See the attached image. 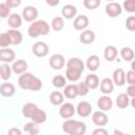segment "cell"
Masks as SVG:
<instances>
[{
    "mask_svg": "<svg viewBox=\"0 0 135 135\" xmlns=\"http://www.w3.org/2000/svg\"><path fill=\"white\" fill-rule=\"evenodd\" d=\"M84 71V62L78 57H72L66 62L65 77L69 81L74 82L80 79L82 72Z\"/></svg>",
    "mask_w": 135,
    "mask_h": 135,
    "instance_id": "obj_1",
    "label": "cell"
},
{
    "mask_svg": "<svg viewBox=\"0 0 135 135\" xmlns=\"http://www.w3.org/2000/svg\"><path fill=\"white\" fill-rule=\"evenodd\" d=\"M18 85L25 91L38 92L42 89V81L40 80V78L36 77L34 74L25 72L19 76Z\"/></svg>",
    "mask_w": 135,
    "mask_h": 135,
    "instance_id": "obj_2",
    "label": "cell"
},
{
    "mask_svg": "<svg viewBox=\"0 0 135 135\" xmlns=\"http://www.w3.org/2000/svg\"><path fill=\"white\" fill-rule=\"evenodd\" d=\"M62 130L69 135H83L86 132V124L83 121L69 118L62 123Z\"/></svg>",
    "mask_w": 135,
    "mask_h": 135,
    "instance_id": "obj_3",
    "label": "cell"
},
{
    "mask_svg": "<svg viewBox=\"0 0 135 135\" xmlns=\"http://www.w3.org/2000/svg\"><path fill=\"white\" fill-rule=\"evenodd\" d=\"M51 25L45 20H35L31 22L27 28V34L31 38H38L39 36H45L50 33Z\"/></svg>",
    "mask_w": 135,
    "mask_h": 135,
    "instance_id": "obj_4",
    "label": "cell"
},
{
    "mask_svg": "<svg viewBox=\"0 0 135 135\" xmlns=\"http://www.w3.org/2000/svg\"><path fill=\"white\" fill-rule=\"evenodd\" d=\"M32 52L33 54L38 57V58H43L45 56L49 55V52H50V47L49 45L45 43V42H42V41H38V42H35L33 45H32Z\"/></svg>",
    "mask_w": 135,
    "mask_h": 135,
    "instance_id": "obj_5",
    "label": "cell"
},
{
    "mask_svg": "<svg viewBox=\"0 0 135 135\" xmlns=\"http://www.w3.org/2000/svg\"><path fill=\"white\" fill-rule=\"evenodd\" d=\"M49 64L53 70L59 71V70L64 68L66 62H65V58H64L63 55H61V54H53L49 59Z\"/></svg>",
    "mask_w": 135,
    "mask_h": 135,
    "instance_id": "obj_6",
    "label": "cell"
},
{
    "mask_svg": "<svg viewBox=\"0 0 135 135\" xmlns=\"http://www.w3.org/2000/svg\"><path fill=\"white\" fill-rule=\"evenodd\" d=\"M76 113V108L72 102H63L59 108V115L63 119L72 118Z\"/></svg>",
    "mask_w": 135,
    "mask_h": 135,
    "instance_id": "obj_7",
    "label": "cell"
},
{
    "mask_svg": "<svg viewBox=\"0 0 135 135\" xmlns=\"http://www.w3.org/2000/svg\"><path fill=\"white\" fill-rule=\"evenodd\" d=\"M105 14L111 17V18H116L118 16L121 15L122 13V5H120L118 2H115V1H112V2H109L107 5H105Z\"/></svg>",
    "mask_w": 135,
    "mask_h": 135,
    "instance_id": "obj_8",
    "label": "cell"
},
{
    "mask_svg": "<svg viewBox=\"0 0 135 135\" xmlns=\"http://www.w3.org/2000/svg\"><path fill=\"white\" fill-rule=\"evenodd\" d=\"M91 119H92L93 123L97 127H104L109 122V116L105 114L104 111H101V110L93 112Z\"/></svg>",
    "mask_w": 135,
    "mask_h": 135,
    "instance_id": "obj_9",
    "label": "cell"
},
{
    "mask_svg": "<svg viewBox=\"0 0 135 135\" xmlns=\"http://www.w3.org/2000/svg\"><path fill=\"white\" fill-rule=\"evenodd\" d=\"M21 16L26 22H33L38 17V9L34 5H27L22 9Z\"/></svg>",
    "mask_w": 135,
    "mask_h": 135,
    "instance_id": "obj_10",
    "label": "cell"
},
{
    "mask_svg": "<svg viewBox=\"0 0 135 135\" xmlns=\"http://www.w3.org/2000/svg\"><path fill=\"white\" fill-rule=\"evenodd\" d=\"M93 108L89 101H80L76 107V113L80 117H89L92 115Z\"/></svg>",
    "mask_w": 135,
    "mask_h": 135,
    "instance_id": "obj_11",
    "label": "cell"
},
{
    "mask_svg": "<svg viewBox=\"0 0 135 135\" xmlns=\"http://www.w3.org/2000/svg\"><path fill=\"white\" fill-rule=\"evenodd\" d=\"M97 107L101 111H104V112L110 111L113 108V100L109 95L103 94L97 99Z\"/></svg>",
    "mask_w": 135,
    "mask_h": 135,
    "instance_id": "obj_12",
    "label": "cell"
},
{
    "mask_svg": "<svg viewBox=\"0 0 135 135\" xmlns=\"http://www.w3.org/2000/svg\"><path fill=\"white\" fill-rule=\"evenodd\" d=\"M16 59L15 51L9 47H1L0 50V61L5 63L14 62Z\"/></svg>",
    "mask_w": 135,
    "mask_h": 135,
    "instance_id": "obj_13",
    "label": "cell"
},
{
    "mask_svg": "<svg viewBox=\"0 0 135 135\" xmlns=\"http://www.w3.org/2000/svg\"><path fill=\"white\" fill-rule=\"evenodd\" d=\"M90 20L85 15H78L73 21V26L76 31H83L89 26Z\"/></svg>",
    "mask_w": 135,
    "mask_h": 135,
    "instance_id": "obj_14",
    "label": "cell"
},
{
    "mask_svg": "<svg viewBox=\"0 0 135 135\" xmlns=\"http://www.w3.org/2000/svg\"><path fill=\"white\" fill-rule=\"evenodd\" d=\"M112 79L115 83V85L117 86H122L123 84H126L127 79H126V72L123 71V69H116L113 72L112 75Z\"/></svg>",
    "mask_w": 135,
    "mask_h": 135,
    "instance_id": "obj_15",
    "label": "cell"
},
{
    "mask_svg": "<svg viewBox=\"0 0 135 135\" xmlns=\"http://www.w3.org/2000/svg\"><path fill=\"white\" fill-rule=\"evenodd\" d=\"M114 81L113 79L111 78H103L101 81H100V84H99V89H100V92L103 93V94H111L113 91H114Z\"/></svg>",
    "mask_w": 135,
    "mask_h": 135,
    "instance_id": "obj_16",
    "label": "cell"
},
{
    "mask_svg": "<svg viewBox=\"0 0 135 135\" xmlns=\"http://www.w3.org/2000/svg\"><path fill=\"white\" fill-rule=\"evenodd\" d=\"M16 93V88L12 82L4 81L0 85V94L3 97H13Z\"/></svg>",
    "mask_w": 135,
    "mask_h": 135,
    "instance_id": "obj_17",
    "label": "cell"
},
{
    "mask_svg": "<svg viewBox=\"0 0 135 135\" xmlns=\"http://www.w3.org/2000/svg\"><path fill=\"white\" fill-rule=\"evenodd\" d=\"M12 69H13V73H15L16 75H21V74L26 72L27 62L25 60H23V59H17V60H15L13 62Z\"/></svg>",
    "mask_w": 135,
    "mask_h": 135,
    "instance_id": "obj_18",
    "label": "cell"
},
{
    "mask_svg": "<svg viewBox=\"0 0 135 135\" xmlns=\"http://www.w3.org/2000/svg\"><path fill=\"white\" fill-rule=\"evenodd\" d=\"M85 66L91 72H96L100 66V59L97 55H90L86 59Z\"/></svg>",
    "mask_w": 135,
    "mask_h": 135,
    "instance_id": "obj_19",
    "label": "cell"
},
{
    "mask_svg": "<svg viewBox=\"0 0 135 135\" xmlns=\"http://www.w3.org/2000/svg\"><path fill=\"white\" fill-rule=\"evenodd\" d=\"M78 11L77 7L73 4H65L61 9V15L65 19H73L76 17Z\"/></svg>",
    "mask_w": 135,
    "mask_h": 135,
    "instance_id": "obj_20",
    "label": "cell"
},
{
    "mask_svg": "<svg viewBox=\"0 0 135 135\" xmlns=\"http://www.w3.org/2000/svg\"><path fill=\"white\" fill-rule=\"evenodd\" d=\"M6 33L8 34L13 45H19L22 42L23 36H22V33L18 28H9Z\"/></svg>",
    "mask_w": 135,
    "mask_h": 135,
    "instance_id": "obj_21",
    "label": "cell"
},
{
    "mask_svg": "<svg viewBox=\"0 0 135 135\" xmlns=\"http://www.w3.org/2000/svg\"><path fill=\"white\" fill-rule=\"evenodd\" d=\"M118 56V50L114 45H108L103 50V57L107 61L112 62L114 61Z\"/></svg>",
    "mask_w": 135,
    "mask_h": 135,
    "instance_id": "obj_22",
    "label": "cell"
},
{
    "mask_svg": "<svg viewBox=\"0 0 135 135\" xmlns=\"http://www.w3.org/2000/svg\"><path fill=\"white\" fill-rule=\"evenodd\" d=\"M79 40L82 44H91L95 40V33L91 30H83L79 35Z\"/></svg>",
    "mask_w": 135,
    "mask_h": 135,
    "instance_id": "obj_23",
    "label": "cell"
},
{
    "mask_svg": "<svg viewBox=\"0 0 135 135\" xmlns=\"http://www.w3.org/2000/svg\"><path fill=\"white\" fill-rule=\"evenodd\" d=\"M46 118H47V115H46L45 111H43L40 108H37L30 119L33 120V121H35L38 124H41V123H44L46 121Z\"/></svg>",
    "mask_w": 135,
    "mask_h": 135,
    "instance_id": "obj_24",
    "label": "cell"
},
{
    "mask_svg": "<svg viewBox=\"0 0 135 135\" xmlns=\"http://www.w3.org/2000/svg\"><path fill=\"white\" fill-rule=\"evenodd\" d=\"M84 81L88 84V86L90 88V90H95V89L99 88V84H100L99 77L96 74H94V72L89 74V75H86Z\"/></svg>",
    "mask_w": 135,
    "mask_h": 135,
    "instance_id": "obj_25",
    "label": "cell"
},
{
    "mask_svg": "<svg viewBox=\"0 0 135 135\" xmlns=\"http://www.w3.org/2000/svg\"><path fill=\"white\" fill-rule=\"evenodd\" d=\"M22 19L19 14H11L7 18V24L11 28H19L22 25Z\"/></svg>",
    "mask_w": 135,
    "mask_h": 135,
    "instance_id": "obj_26",
    "label": "cell"
},
{
    "mask_svg": "<svg viewBox=\"0 0 135 135\" xmlns=\"http://www.w3.org/2000/svg\"><path fill=\"white\" fill-rule=\"evenodd\" d=\"M63 95L68 99H75L78 95L77 84H68L63 88Z\"/></svg>",
    "mask_w": 135,
    "mask_h": 135,
    "instance_id": "obj_27",
    "label": "cell"
},
{
    "mask_svg": "<svg viewBox=\"0 0 135 135\" xmlns=\"http://www.w3.org/2000/svg\"><path fill=\"white\" fill-rule=\"evenodd\" d=\"M12 73H13L12 66H9L8 63L2 62V64L0 65V76H1V79L3 81H7L12 77Z\"/></svg>",
    "mask_w": 135,
    "mask_h": 135,
    "instance_id": "obj_28",
    "label": "cell"
},
{
    "mask_svg": "<svg viewBox=\"0 0 135 135\" xmlns=\"http://www.w3.org/2000/svg\"><path fill=\"white\" fill-rule=\"evenodd\" d=\"M64 101V95L63 93L59 92V91H54L51 93L50 95V102L53 105H61Z\"/></svg>",
    "mask_w": 135,
    "mask_h": 135,
    "instance_id": "obj_29",
    "label": "cell"
},
{
    "mask_svg": "<svg viewBox=\"0 0 135 135\" xmlns=\"http://www.w3.org/2000/svg\"><path fill=\"white\" fill-rule=\"evenodd\" d=\"M38 108V105L34 102H26L23 104L22 109H21V113L25 118H31L33 113L35 112V110Z\"/></svg>",
    "mask_w": 135,
    "mask_h": 135,
    "instance_id": "obj_30",
    "label": "cell"
},
{
    "mask_svg": "<svg viewBox=\"0 0 135 135\" xmlns=\"http://www.w3.org/2000/svg\"><path fill=\"white\" fill-rule=\"evenodd\" d=\"M130 96L127 93H121L116 97V105L119 109H126L130 104Z\"/></svg>",
    "mask_w": 135,
    "mask_h": 135,
    "instance_id": "obj_31",
    "label": "cell"
},
{
    "mask_svg": "<svg viewBox=\"0 0 135 135\" xmlns=\"http://www.w3.org/2000/svg\"><path fill=\"white\" fill-rule=\"evenodd\" d=\"M23 131L30 135H37L39 132H40V128H39V124L36 123L35 121L31 120L30 122L25 123L23 126Z\"/></svg>",
    "mask_w": 135,
    "mask_h": 135,
    "instance_id": "obj_32",
    "label": "cell"
},
{
    "mask_svg": "<svg viewBox=\"0 0 135 135\" xmlns=\"http://www.w3.org/2000/svg\"><path fill=\"white\" fill-rule=\"evenodd\" d=\"M120 57L124 61H132L135 57V53L130 46H123L120 50Z\"/></svg>",
    "mask_w": 135,
    "mask_h": 135,
    "instance_id": "obj_33",
    "label": "cell"
},
{
    "mask_svg": "<svg viewBox=\"0 0 135 135\" xmlns=\"http://www.w3.org/2000/svg\"><path fill=\"white\" fill-rule=\"evenodd\" d=\"M51 27L53 31L55 32H60L63 30L64 27V20H63V17H55L52 19V22H51Z\"/></svg>",
    "mask_w": 135,
    "mask_h": 135,
    "instance_id": "obj_34",
    "label": "cell"
},
{
    "mask_svg": "<svg viewBox=\"0 0 135 135\" xmlns=\"http://www.w3.org/2000/svg\"><path fill=\"white\" fill-rule=\"evenodd\" d=\"M52 83L56 89H62L66 85V77L62 75H55L52 79Z\"/></svg>",
    "mask_w": 135,
    "mask_h": 135,
    "instance_id": "obj_35",
    "label": "cell"
},
{
    "mask_svg": "<svg viewBox=\"0 0 135 135\" xmlns=\"http://www.w3.org/2000/svg\"><path fill=\"white\" fill-rule=\"evenodd\" d=\"M77 90H78L79 96H86L90 91V88L88 86L85 81H80L79 83H77Z\"/></svg>",
    "mask_w": 135,
    "mask_h": 135,
    "instance_id": "obj_36",
    "label": "cell"
},
{
    "mask_svg": "<svg viewBox=\"0 0 135 135\" xmlns=\"http://www.w3.org/2000/svg\"><path fill=\"white\" fill-rule=\"evenodd\" d=\"M101 3V0H83V6L88 9H96Z\"/></svg>",
    "mask_w": 135,
    "mask_h": 135,
    "instance_id": "obj_37",
    "label": "cell"
},
{
    "mask_svg": "<svg viewBox=\"0 0 135 135\" xmlns=\"http://www.w3.org/2000/svg\"><path fill=\"white\" fill-rule=\"evenodd\" d=\"M9 15H11V7L5 2H1L0 3V17L4 19V18H8Z\"/></svg>",
    "mask_w": 135,
    "mask_h": 135,
    "instance_id": "obj_38",
    "label": "cell"
},
{
    "mask_svg": "<svg viewBox=\"0 0 135 135\" xmlns=\"http://www.w3.org/2000/svg\"><path fill=\"white\" fill-rule=\"evenodd\" d=\"M122 8L128 13H135V0H124Z\"/></svg>",
    "mask_w": 135,
    "mask_h": 135,
    "instance_id": "obj_39",
    "label": "cell"
},
{
    "mask_svg": "<svg viewBox=\"0 0 135 135\" xmlns=\"http://www.w3.org/2000/svg\"><path fill=\"white\" fill-rule=\"evenodd\" d=\"M11 44H12V41H11L8 34L6 32L2 33L0 35V46L1 47H8V45H11Z\"/></svg>",
    "mask_w": 135,
    "mask_h": 135,
    "instance_id": "obj_40",
    "label": "cell"
},
{
    "mask_svg": "<svg viewBox=\"0 0 135 135\" xmlns=\"http://www.w3.org/2000/svg\"><path fill=\"white\" fill-rule=\"evenodd\" d=\"M126 27L130 32H135V16H130L127 18Z\"/></svg>",
    "mask_w": 135,
    "mask_h": 135,
    "instance_id": "obj_41",
    "label": "cell"
},
{
    "mask_svg": "<svg viewBox=\"0 0 135 135\" xmlns=\"http://www.w3.org/2000/svg\"><path fill=\"white\" fill-rule=\"evenodd\" d=\"M126 79L129 84H135V72L133 70H130L126 73Z\"/></svg>",
    "mask_w": 135,
    "mask_h": 135,
    "instance_id": "obj_42",
    "label": "cell"
},
{
    "mask_svg": "<svg viewBox=\"0 0 135 135\" xmlns=\"http://www.w3.org/2000/svg\"><path fill=\"white\" fill-rule=\"evenodd\" d=\"M4 2H5L11 8H14V7H18V6H20L22 0H5Z\"/></svg>",
    "mask_w": 135,
    "mask_h": 135,
    "instance_id": "obj_43",
    "label": "cell"
},
{
    "mask_svg": "<svg viewBox=\"0 0 135 135\" xmlns=\"http://www.w3.org/2000/svg\"><path fill=\"white\" fill-rule=\"evenodd\" d=\"M92 134H93V135H108L109 132H108L105 129H103L102 127H98L97 129H95V130L92 132Z\"/></svg>",
    "mask_w": 135,
    "mask_h": 135,
    "instance_id": "obj_44",
    "label": "cell"
},
{
    "mask_svg": "<svg viewBox=\"0 0 135 135\" xmlns=\"http://www.w3.org/2000/svg\"><path fill=\"white\" fill-rule=\"evenodd\" d=\"M127 94L130 96V98L135 96V84H129L127 89Z\"/></svg>",
    "mask_w": 135,
    "mask_h": 135,
    "instance_id": "obj_45",
    "label": "cell"
},
{
    "mask_svg": "<svg viewBox=\"0 0 135 135\" xmlns=\"http://www.w3.org/2000/svg\"><path fill=\"white\" fill-rule=\"evenodd\" d=\"M7 134H9V135H21L22 131L17 129V128H12V129H9L7 131Z\"/></svg>",
    "mask_w": 135,
    "mask_h": 135,
    "instance_id": "obj_46",
    "label": "cell"
},
{
    "mask_svg": "<svg viewBox=\"0 0 135 135\" xmlns=\"http://www.w3.org/2000/svg\"><path fill=\"white\" fill-rule=\"evenodd\" d=\"M45 2H46V4H47L49 6L55 7V6H57V5L60 3V0H45Z\"/></svg>",
    "mask_w": 135,
    "mask_h": 135,
    "instance_id": "obj_47",
    "label": "cell"
},
{
    "mask_svg": "<svg viewBox=\"0 0 135 135\" xmlns=\"http://www.w3.org/2000/svg\"><path fill=\"white\" fill-rule=\"evenodd\" d=\"M130 104H131V107H132L133 109H135V96L131 98V100H130Z\"/></svg>",
    "mask_w": 135,
    "mask_h": 135,
    "instance_id": "obj_48",
    "label": "cell"
},
{
    "mask_svg": "<svg viewBox=\"0 0 135 135\" xmlns=\"http://www.w3.org/2000/svg\"><path fill=\"white\" fill-rule=\"evenodd\" d=\"M131 70H133L135 72V59H133L131 61Z\"/></svg>",
    "mask_w": 135,
    "mask_h": 135,
    "instance_id": "obj_49",
    "label": "cell"
},
{
    "mask_svg": "<svg viewBox=\"0 0 135 135\" xmlns=\"http://www.w3.org/2000/svg\"><path fill=\"white\" fill-rule=\"evenodd\" d=\"M114 134L116 135V134H122V132H120V131H117V130H115L114 131Z\"/></svg>",
    "mask_w": 135,
    "mask_h": 135,
    "instance_id": "obj_50",
    "label": "cell"
},
{
    "mask_svg": "<svg viewBox=\"0 0 135 135\" xmlns=\"http://www.w3.org/2000/svg\"><path fill=\"white\" fill-rule=\"evenodd\" d=\"M105 1H108V2H112V1H114V0H105Z\"/></svg>",
    "mask_w": 135,
    "mask_h": 135,
    "instance_id": "obj_51",
    "label": "cell"
}]
</instances>
